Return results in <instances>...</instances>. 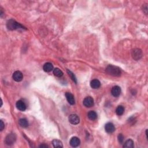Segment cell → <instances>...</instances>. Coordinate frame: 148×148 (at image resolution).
I'll use <instances>...</instances> for the list:
<instances>
[{
    "mask_svg": "<svg viewBox=\"0 0 148 148\" xmlns=\"http://www.w3.org/2000/svg\"><path fill=\"white\" fill-rule=\"evenodd\" d=\"M105 71L108 74L113 76H120L121 74H122L120 68L113 65H109L106 68Z\"/></svg>",
    "mask_w": 148,
    "mask_h": 148,
    "instance_id": "6da1fadb",
    "label": "cell"
},
{
    "mask_svg": "<svg viewBox=\"0 0 148 148\" xmlns=\"http://www.w3.org/2000/svg\"><path fill=\"white\" fill-rule=\"evenodd\" d=\"M6 27L8 30H15L18 29H24L25 27L21 26L20 23L16 22L15 20L13 19H11L8 21L6 23Z\"/></svg>",
    "mask_w": 148,
    "mask_h": 148,
    "instance_id": "7a4b0ae2",
    "label": "cell"
},
{
    "mask_svg": "<svg viewBox=\"0 0 148 148\" xmlns=\"http://www.w3.org/2000/svg\"><path fill=\"white\" fill-rule=\"evenodd\" d=\"M16 140V136L15 134L11 133V134H9L6 136L5 142L6 145H12L15 142Z\"/></svg>",
    "mask_w": 148,
    "mask_h": 148,
    "instance_id": "3957f363",
    "label": "cell"
},
{
    "mask_svg": "<svg viewBox=\"0 0 148 148\" xmlns=\"http://www.w3.org/2000/svg\"><path fill=\"white\" fill-rule=\"evenodd\" d=\"M131 55L133 59L135 60H139L140 59H141L142 57V50L136 48V49H133L131 52Z\"/></svg>",
    "mask_w": 148,
    "mask_h": 148,
    "instance_id": "277c9868",
    "label": "cell"
},
{
    "mask_svg": "<svg viewBox=\"0 0 148 148\" xmlns=\"http://www.w3.org/2000/svg\"><path fill=\"white\" fill-rule=\"evenodd\" d=\"M83 105L87 108H90L94 105V99L91 97H87L83 99Z\"/></svg>",
    "mask_w": 148,
    "mask_h": 148,
    "instance_id": "5b68a950",
    "label": "cell"
},
{
    "mask_svg": "<svg viewBox=\"0 0 148 148\" xmlns=\"http://www.w3.org/2000/svg\"><path fill=\"white\" fill-rule=\"evenodd\" d=\"M69 122L71 123L72 124L76 125L80 122V119L79 116L76 114H72V115L69 116Z\"/></svg>",
    "mask_w": 148,
    "mask_h": 148,
    "instance_id": "8992f818",
    "label": "cell"
},
{
    "mask_svg": "<svg viewBox=\"0 0 148 148\" xmlns=\"http://www.w3.org/2000/svg\"><path fill=\"white\" fill-rule=\"evenodd\" d=\"M12 77H13V79L14 81L19 82H20L22 81L23 78V74L21 73L20 71H17L14 72L13 74Z\"/></svg>",
    "mask_w": 148,
    "mask_h": 148,
    "instance_id": "52a82bcc",
    "label": "cell"
},
{
    "mask_svg": "<svg viewBox=\"0 0 148 148\" xmlns=\"http://www.w3.org/2000/svg\"><path fill=\"white\" fill-rule=\"evenodd\" d=\"M121 93V89L119 86H113L111 90V94L113 96L117 97L120 96Z\"/></svg>",
    "mask_w": 148,
    "mask_h": 148,
    "instance_id": "ba28073f",
    "label": "cell"
},
{
    "mask_svg": "<svg viewBox=\"0 0 148 148\" xmlns=\"http://www.w3.org/2000/svg\"><path fill=\"white\" fill-rule=\"evenodd\" d=\"M16 106V108H18V110L20 111H25L27 108L26 104H25V102L21 100H19L17 101Z\"/></svg>",
    "mask_w": 148,
    "mask_h": 148,
    "instance_id": "9c48e42d",
    "label": "cell"
},
{
    "mask_svg": "<svg viewBox=\"0 0 148 148\" xmlns=\"http://www.w3.org/2000/svg\"><path fill=\"white\" fill-rule=\"evenodd\" d=\"M80 139L76 137H74L71 138V139L69 141V144L71 145V146L72 147H77L80 145Z\"/></svg>",
    "mask_w": 148,
    "mask_h": 148,
    "instance_id": "30bf717a",
    "label": "cell"
},
{
    "mask_svg": "<svg viewBox=\"0 0 148 148\" xmlns=\"http://www.w3.org/2000/svg\"><path fill=\"white\" fill-rule=\"evenodd\" d=\"M105 130L106 133L111 134V133H112L115 131V126H114L113 124L112 123H106L105 126Z\"/></svg>",
    "mask_w": 148,
    "mask_h": 148,
    "instance_id": "8fae6325",
    "label": "cell"
},
{
    "mask_svg": "<svg viewBox=\"0 0 148 148\" xmlns=\"http://www.w3.org/2000/svg\"><path fill=\"white\" fill-rule=\"evenodd\" d=\"M65 97H66L67 100L69 104H71V105H74L75 103V101L73 94H72L71 93H69V92H67V93H65Z\"/></svg>",
    "mask_w": 148,
    "mask_h": 148,
    "instance_id": "7c38bea8",
    "label": "cell"
},
{
    "mask_svg": "<svg viewBox=\"0 0 148 148\" xmlns=\"http://www.w3.org/2000/svg\"><path fill=\"white\" fill-rule=\"evenodd\" d=\"M90 86L94 89H98L101 86V83L98 79H93L90 82Z\"/></svg>",
    "mask_w": 148,
    "mask_h": 148,
    "instance_id": "4fadbf2b",
    "label": "cell"
},
{
    "mask_svg": "<svg viewBox=\"0 0 148 148\" xmlns=\"http://www.w3.org/2000/svg\"><path fill=\"white\" fill-rule=\"evenodd\" d=\"M43 69L44 70V71L46 72H51L52 70H53V65H52V63H46L43 65Z\"/></svg>",
    "mask_w": 148,
    "mask_h": 148,
    "instance_id": "5bb4252c",
    "label": "cell"
},
{
    "mask_svg": "<svg viewBox=\"0 0 148 148\" xmlns=\"http://www.w3.org/2000/svg\"><path fill=\"white\" fill-rule=\"evenodd\" d=\"M19 124L20 125V127L23 128H26L28 127V120L25 118H21L19 120Z\"/></svg>",
    "mask_w": 148,
    "mask_h": 148,
    "instance_id": "9a60e30c",
    "label": "cell"
},
{
    "mask_svg": "<svg viewBox=\"0 0 148 148\" xmlns=\"http://www.w3.org/2000/svg\"><path fill=\"white\" fill-rule=\"evenodd\" d=\"M87 116L89 119H90L91 120H95L97 118V114L93 111H91L89 112L88 114H87Z\"/></svg>",
    "mask_w": 148,
    "mask_h": 148,
    "instance_id": "2e32d148",
    "label": "cell"
},
{
    "mask_svg": "<svg viewBox=\"0 0 148 148\" xmlns=\"http://www.w3.org/2000/svg\"><path fill=\"white\" fill-rule=\"evenodd\" d=\"M134 142L132 139H128L126 141L124 144L123 145V147L127 148H133L134 147Z\"/></svg>",
    "mask_w": 148,
    "mask_h": 148,
    "instance_id": "e0dca14e",
    "label": "cell"
},
{
    "mask_svg": "<svg viewBox=\"0 0 148 148\" xmlns=\"http://www.w3.org/2000/svg\"><path fill=\"white\" fill-rule=\"evenodd\" d=\"M53 146L54 147H63V145L61 141L58 139H54L52 141Z\"/></svg>",
    "mask_w": 148,
    "mask_h": 148,
    "instance_id": "ac0fdd59",
    "label": "cell"
},
{
    "mask_svg": "<svg viewBox=\"0 0 148 148\" xmlns=\"http://www.w3.org/2000/svg\"><path fill=\"white\" fill-rule=\"evenodd\" d=\"M124 108L122 105L118 106L116 110V113L119 116L122 115L124 113Z\"/></svg>",
    "mask_w": 148,
    "mask_h": 148,
    "instance_id": "d6986e66",
    "label": "cell"
},
{
    "mask_svg": "<svg viewBox=\"0 0 148 148\" xmlns=\"http://www.w3.org/2000/svg\"><path fill=\"white\" fill-rule=\"evenodd\" d=\"M53 74H54L57 77H61L63 75V72H62L61 70H60L58 68H54L53 69Z\"/></svg>",
    "mask_w": 148,
    "mask_h": 148,
    "instance_id": "ffe728a7",
    "label": "cell"
},
{
    "mask_svg": "<svg viewBox=\"0 0 148 148\" xmlns=\"http://www.w3.org/2000/svg\"><path fill=\"white\" fill-rule=\"evenodd\" d=\"M67 72H68V74L69 75V76L71 77V78L72 79V81H73L75 83H77V81H76V77H75V76L74 75V74L72 73V72H71L70 71H69V70H67Z\"/></svg>",
    "mask_w": 148,
    "mask_h": 148,
    "instance_id": "44dd1931",
    "label": "cell"
},
{
    "mask_svg": "<svg viewBox=\"0 0 148 148\" xmlns=\"http://www.w3.org/2000/svg\"><path fill=\"white\" fill-rule=\"evenodd\" d=\"M118 138L120 144H123V142L124 141V136L122 134H120L118 135Z\"/></svg>",
    "mask_w": 148,
    "mask_h": 148,
    "instance_id": "7402d4cb",
    "label": "cell"
},
{
    "mask_svg": "<svg viewBox=\"0 0 148 148\" xmlns=\"http://www.w3.org/2000/svg\"><path fill=\"white\" fill-rule=\"evenodd\" d=\"M1 124H0V130L1 131H2L4 130V127H5V125H4V123L3 122V121H2V120H1Z\"/></svg>",
    "mask_w": 148,
    "mask_h": 148,
    "instance_id": "603a6c76",
    "label": "cell"
},
{
    "mask_svg": "<svg viewBox=\"0 0 148 148\" xmlns=\"http://www.w3.org/2000/svg\"><path fill=\"white\" fill-rule=\"evenodd\" d=\"M48 147L49 146H48V145H45V144H42L40 146V147Z\"/></svg>",
    "mask_w": 148,
    "mask_h": 148,
    "instance_id": "cb8c5ba5",
    "label": "cell"
}]
</instances>
